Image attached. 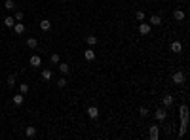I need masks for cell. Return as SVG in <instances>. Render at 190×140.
I'll return each mask as SVG.
<instances>
[{
  "instance_id": "4",
  "label": "cell",
  "mask_w": 190,
  "mask_h": 140,
  "mask_svg": "<svg viewBox=\"0 0 190 140\" xmlns=\"http://www.w3.org/2000/svg\"><path fill=\"white\" fill-rule=\"evenodd\" d=\"M158 136H160L158 125H150V127H148V138H150V140H158Z\"/></svg>"
},
{
  "instance_id": "28",
  "label": "cell",
  "mask_w": 190,
  "mask_h": 140,
  "mask_svg": "<svg viewBox=\"0 0 190 140\" xmlns=\"http://www.w3.org/2000/svg\"><path fill=\"white\" fill-rule=\"evenodd\" d=\"M139 114H141V117H146V116H148V110H146L145 106H141L139 108Z\"/></svg>"
},
{
  "instance_id": "31",
  "label": "cell",
  "mask_w": 190,
  "mask_h": 140,
  "mask_svg": "<svg viewBox=\"0 0 190 140\" xmlns=\"http://www.w3.org/2000/svg\"><path fill=\"white\" fill-rule=\"evenodd\" d=\"M59 2H63V0H59Z\"/></svg>"
},
{
  "instance_id": "11",
  "label": "cell",
  "mask_w": 190,
  "mask_h": 140,
  "mask_svg": "<svg viewBox=\"0 0 190 140\" xmlns=\"http://www.w3.org/2000/svg\"><path fill=\"white\" fill-rule=\"evenodd\" d=\"M84 59L86 61H95V51L91 49V47H88V49L84 51Z\"/></svg>"
},
{
  "instance_id": "23",
  "label": "cell",
  "mask_w": 190,
  "mask_h": 140,
  "mask_svg": "<svg viewBox=\"0 0 190 140\" xmlns=\"http://www.w3.org/2000/svg\"><path fill=\"white\" fill-rule=\"evenodd\" d=\"M6 85L8 87H15V76H8V80H6Z\"/></svg>"
},
{
  "instance_id": "20",
  "label": "cell",
  "mask_w": 190,
  "mask_h": 140,
  "mask_svg": "<svg viewBox=\"0 0 190 140\" xmlns=\"http://www.w3.org/2000/svg\"><path fill=\"white\" fill-rule=\"evenodd\" d=\"M25 136H27V138H34V136H36V129H34V127H27Z\"/></svg>"
},
{
  "instance_id": "21",
  "label": "cell",
  "mask_w": 190,
  "mask_h": 140,
  "mask_svg": "<svg viewBox=\"0 0 190 140\" xmlns=\"http://www.w3.org/2000/svg\"><path fill=\"white\" fill-rule=\"evenodd\" d=\"M13 30H15V34H23L25 32V25L23 23H15L13 25Z\"/></svg>"
},
{
  "instance_id": "29",
  "label": "cell",
  "mask_w": 190,
  "mask_h": 140,
  "mask_svg": "<svg viewBox=\"0 0 190 140\" xmlns=\"http://www.w3.org/2000/svg\"><path fill=\"white\" fill-rule=\"evenodd\" d=\"M67 85V78H59L57 80V87H65Z\"/></svg>"
},
{
  "instance_id": "25",
  "label": "cell",
  "mask_w": 190,
  "mask_h": 140,
  "mask_svg": "<svg viewBox=\"0 0 190 140\" xmlns=\"http://www.w3.org/2000/svg\"><path fill=\"white\" fill-rule=\"evenodd\" d=\"M186 127H188V125H182V123H181V129H179V138H182V136L186 135Z\"/></svg>"
},
{
  "instance_id": "30",
  "label": "cell",
  "mask_w": 190,
  "mask_h": 140,
  "mask_svg": "<svg viewBox=\"0 0 190 140\" xmlns=\"http://www.w3.org/2000/svg\"><path fill=\"white\" fill-rule=\"evenodd\" d=\"M13 17H15V21H21L25 15H23V11H15V15H13Z\"/></svg>"
},
{
  "instance_id": "24",
  "label": "cell",
  "mask_w": 190,
  "mask_h": 140,
  "mask_svg": "<svg viewBox=\"0 0 190 140\" xmlns=\"http://www.w3.org/2000/svg\"><path fill=\"white\" fill-rule=\"evenodd\" d=\"M50 61H52V65H57V62L61 61V57H59V53H53L52 57H50Z\"/></svg>"
},
{
  "instance_id": "12",
  "label": "cell",
  "mask_w": 190,
  "mask_h": 140,
  "mask_svg": "<svg viewBox=\"0 0 190 140\" xmlns=\"http://www.w3.org/2000/svg\"><path fill=\"white\" fill-rule=\"evenodd\" d=\"M13 104H15V106H21V104H23V100H25V97H23V93H17V95H13Z\"/></svg>"
},
{
  "instance_id": "2",
  "label": "cell",
  "mask_w": 190,
  "mask_h": 140,
  "mask_svg": "<svg viewBox=\"0 0 190 140\" xmlns=\"http://www.w3.org/2000/svg\"><path fill=\"white\" fill-rule=\"evenodd\" d=\"M179 112H181V123L188 125V106H186V104H182V106L179 108Z\"/></svg>"
},
{
  "instance_id": "13",
  "label": "cell",
  "mask_w": 190,
  "mask_h": 140,
  "mask_svg": "<svg viewBox=\"0 0 190 140\" xmlns=\"http://www.w3.org/2000/svg\"><path fill=\"white\" fill-rule=\"evenodd\" d=\"M53 78V72H52V70L50 68H44V70H42V80H46V81H50Z\"/></svg>"
},
{
  "instance_id": "10",
  "label": "cell",
  "mask_w": 190,
  "mask_h": 140,
  "mask_svg": "<svg viewBox=\"0 0 190 140\" xmlns=\"http://www.w3.org/2000/svg\"><path fill=\"white\" fill-rule=\"evenodd\" d=\"M40 29H42V32H48L52 29V21L50 19H42L40 21Z\"/></svg>"
},
{
  "instance_id": "16",
  "label": "cell",
  "mask_w": 190,
  "mask_h": 140,
  "mask_svg": "<svg viewBox=\"0 0 190 140\" xmlns=\"http://www.w3.org/2000/svg\"><path fill=\"white\" fill-rule=\"evenodd\" d=\"M57 68L61 70V72H63V74H68V72H70V66L67 65V62H61V61L57 62Z\"/></svg>"
},
{
  "instance_id": "19",
  "label": "cell",
  "mask_w": 190,
  "mask_h": 140,
  "mask_svg": "<svg viewBox=\"0 0 190 140\" xmlns=\"http://www.w3.org/2000/svg\"><path fill=\"white\" fill-rule=\"evenodd\" d=\"M86 44H88L89 47H93V46L97 44V36H93V34H89V36H86Z\"/></svg>"
},
{
  "instance_id": "3",
  "label": "cell",
  "mask_w": 190,
  "mask_h": 140,
  "mask_svg": "<svg viewBox=\"0 0 190 140\" xmlns=\"http://www.w3.org/2000/svg\"><path fill=\"white\" fill-rule=\"evenodd\" d=\"M171 80H173V83H175V85H182V83L186 81V76L182 74V72H175Z\"/></svg>"
},
{
  "instance_id": "26",
  "label": "cell",
  "mask_w": 190,
  "mask_h": 140,
  "mask_svg": "<svg viewBox=\"0 0 190 140\" xmlns=\"http://www.w3.org/2000/svg\"><path fill=\"white\" fill-rule=\"evenodd\" d=\"M27 91H29V83H21V85H19V93H27Z\"/></svg>"
},
{
  "instance_id": "9",
  "label": "cell",
  "mask_w": 190,
  "mask_h": 140,
  "mask_svg": "<svg viewBox=\"0 0 190 140\" xmlns=\"http://www.w3.org/2000/svg\"><path fill=\"white\" fill-rule=\"evenodd\" d=\"M154 117H156L158 121H164L165 117H167V112H165L164 108H158V110H156V114H154Z\"/></svg>"
},
{
  "instance_id": "7",
  "label": "cell",
  "mask_w": 190,
  "mask_h": 140,
  "mask_svg": "<svg viewBox=\"0 0 190 140\" xmlns=\"http://www.w3.org/2000/svg\"><path fill=\"white\" fill-rule=\"evenodd\" d=\"M29 65H31L32 68H38V66H42V59L38 57V55H32V57L29 59Z\"/></svg>"
},
{
  "instance_id": "15",
  "label": "cell",
  "mask_w": 190,
  "mask_h": 140,
  "mask_svg": "<svg viewBox=\"0 0 190 140\" xmlns=\"http://www.w3.org/2000/svg\"><path fill=\"white\" fill-rule=\"evenodd\" d=\"M171 51H173V53H181V51H182V44L175 40L173 44H171Z\"/></svg>"
},
{
  "instance_id": "22",
  "label": "cell",
  "mask_w": 190,
  "mask_h": 140,
  "mask_svg": "<svg viewBox=\"0 0 190 140\" xmlns=\"http://www.w3.org/2000/svg\"><path fill=\"white\" fill-rule=\"evenodd\" d=\"M4 8L8 10V11H13V10H15V4H13V0H6V2H4Z\"/></svg>"
},
{
  "instance_id": "27",
  "label": "cell",
  "mask_w": 190,
  "mask_h": 140,
  "mask_svg": "<svg viewBox=\"0 0 190 140\" xmlns=\"http://www.w3.org/2000/svg\"><path fill=\"white\" fill-rule=\"evenodd\" d=\"M135 19H137V21H145V19H146L145 11H137V13H135Z\"/></svg>"
},
{
  "instance_id": "18",
  "label": "cell",
  "mask_w": 190,
  "mask_h": 140,
  "mask_svg": "<svg viewBox=\"0 0 190 140\" xmlns=\"http://www.w3.org/2000/svg\"><path fill=\"white\" fill-rule=\"evenodd\" d=\"M173 19L175 21H182V19H185V11H182V10H175L173 11Z\"/></svg>"
},
{
  "instance_id": "14",
  "label": "cell",
  "mask_w": 190,
  "mask_h": 140,
  "mask_svg": "<svg viewBox=\"0 0 190 140\" xmlns=\"http://www.w3.org/2000/svg\"><path fill=\"white\" fill-rule=\"evenodd\" d=\"M27 47H29V49H36L38 47V40L36 38H27Z\"/></svg>"
},
{
  "instance_id": "8",
  "label": "cell",
  "mask_w": 190,
  "mask_h": 140,
  "mask_svg": "<svg viewBox=\"0 0 190 140\" xmlns=\"http://www.w3.org/2000/svg\"><path fill=\"white\" fill-rule=\"evenodd\" d=\"M162 102H164V108H169V106H173L175 99L171 95H164V97H162Z\"/></svg>"
},
{
  "instance_id": "1",
  "label": "cell",
  "mask_w": 190,
  "mask_h": 140,
  "mask_svg": "<svg viewBox=\"0 0 190 140\" xmlns=\"http://www.w3.org/2000/svg\"><path fill=\"white\" fill-rule=\"evenodd\" d=\"M152 32V27L148 23H145V21H141V25H139V34L141 36H148V34Z\"/></svg>"
},
{
  "instance_id": "17",
  "label": "cell",
  "mask_w": 190,
  "mask_h": 140,
  "mask_svg": "<svg viewBox=\"0 0 190 140\" xmlns=\"http://www.w3.org/2000/svg\"><path fill=\"white\" fill-rule=\"evenodd\" d=\"M4 25L8 27V29H13V25H15V17H12V15H8L4 19Z\"/></svg>"
},
{
  "instance_id": "6",
  "label": "cell",
  "mask_w": 190,
  "mask_h": 140,
  "mask_svg": "<svg viewBox=\"0 0 190 140\" xmlns=\"http://www.w3.org/2000/svg\"><path fill=\"white\" fill-rule=\"evenodd\" d=\"M88 117H91V119H97L99 117V108L97 106H88Z\"/></svg>"
},
{
  "instance_id": "5",
  "label": "cell",
  "mask_w": 190,
  "mask_h": 140,
  "mask_svg": "<svg viewBox=\"0 0 190 140\" xmlns=\"http://www.w3.org/2000/svg\"><path fill=\"white\" fill-rule=\"evenodd\" d=\"M148 25H150V27H160V25H162V17L158 15V13H154V15L148 17Z\"/></svg>"
}]
</instances>
